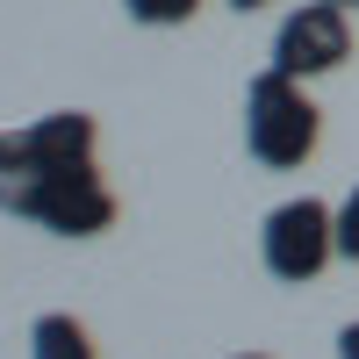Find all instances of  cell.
Returning a JSON list of instances; mask_svg holds the SVG:
<instances>
[{"label": "cell", "mask_w": 359, "mask_h": 359, "mask_svg": "<svg viewBox=\"0 0 359 359\" xmlns=\"http://www.w3.org/2000/svg\"><path fill=\"white\" fill-rule=\"evenodd\" d=\"M0 216H22L50 237H101L115 230L123 201L101 180V165H57V172H22V180H0Z\"/></svg>", "instance_id": "1"}, {"label": "cell", "mask_w": 359, "mask_h": 359, "mask_svg": "<svg viewBox=\"0 0 359 359\" xmlns=\"http://www.w3.org/2000/svg\"><path fill=\"white\" fill-rule=\"evenodd\" d=\"M323 144V108L309 101V79H287V72H252L245 86V151L266 172H294L309 165Z\"/></svg>", "instance_id": "2"}, {"label": "cell", "mask_w": 359, "mask_h": 359, "mask_svg": "<svg viewBox=\"0 0 359 359\" xmlns=\"http://www.w3.org/2000/svg\"><path fill=\"white\" fill-rule=\"evenodd\" d=\"M259 259L280 287H309L323 266L338 259V208L316 201V194H294L280 208H266L259 223Z\"/></svg>", "instance_id": "3"}, {"label": "cell", "mask_w": 359, "mask_h": 359, "mask_svg": "<svg viewBox=\"0 0 359 359\" xmlns=\"http://www.w3.org/2000/svg\"><path fill=\"white\" fill-rule=\"evenodd\" d=\"M94 115L86 108H50L22 130H0V180H22V172H57V165H86L94 158Z\"/></svg>", "instance_id": "4"}, {"label": "cell", "mask_w": 359, "mask_h": 359, "mask_svg": "<svg viewBox=\"0 0 359 359\" xmlns=\"http://www.w3.org/2000/svg\"><path fill=\"white\" fill-rule=\"evenodd\" d=\"M352 57V15L331 8V0H302L287 8L280 29H273V72L287 79H323Z\"/></svg>", "instance_id": "5"}, {"label": "cell", "mask_w": 359, "mask_h": 359, "mask_svg": "<svg viewBox=\"0 0 359 359\" xmlns=\"http://www.w3.org/2000/svg\"><path fill=\"white\" fill-rule=\"evenodd\" d=\"M29 359H101V345L72 309H43L29 323Z\"/></svg>", "instance_id": "6"}, {"label": "cell", "mask_w": 359, "mask_h": 359, "mask_svg": "<svg viewBox=\"0 0 359 359\" xmlns=\"http://www.w3.org/2000/svg\"><path fill=\"white\" fill-rule=\"evenodd\" d=\"M123 15L137 29H180V22L201 15V0H123Z\"/></svg>", "instance_id": "7"}, {"label": "cell", "mask_w": 359, "mask_h": 359, "mask_svg": "<svg viewBox=\"0 0 359 359\" xmlns=\"http://www.w3.org/2000/svg\"><path fill=\"white\" fill-rule=\"evenodd\" d=\"M338 259H352V266H359V187L338 201Z\"/></svg>", "instance_id": "8"}, {"label": "cell", "mask_w": 359, "mask_h": 359, "mask_svg": "<svg viewBox=\"0 0 359 359\" xmlns=\"http://www.w3.org/2000/svg\"><path fill=\"white\" fill-rule=\"evenodd\" d=\"M338 359H359V316H352L345 331H338Z\"/></svg>", "instance_id": "9"}, {"label": "cell", "mask_w": 359, "mask_h": 359, "mask_svg": "<svg viewBox=\"0 0 359 359\" xmlns=\"http://www.w3.org/2000/svg\"><path fill=\"white\" fill-rule=\"evenodd\" d=\"M230 8H237V15H252V8H266V0H230Z\"/></svg>", "instance_id": "10"}, {"label": "cell", "mask_w": 359, "mask_h": 359, "mask_svg": "<svg viewBox=\"0 0 359 359\" xmlns=\"http://www.w3.org/2000/svg\"><path fill=\"white\" fill-rule=\"evenodd\" d=\"M230 359H273V352H230Z\"/></svg>", "instance_id": "11"}, {"label": "cell", "mask_w": 359, "mask_h": 359, "mask_svg": "<svg viewBox=\"0 0 359 359\" xmlns=\"http://www.w3.org/2000/svg\"><path fill=\"white\" fill-rule=\"evenodd\" d=\"M331 8H345V15H352V8H359V0H331Z\"/></svg>", "instance_id": "12"}]
</instances>
